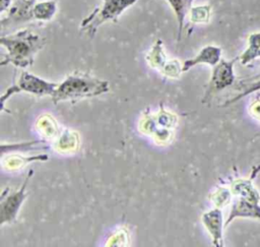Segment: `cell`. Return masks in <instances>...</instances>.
<instances>
[{
  "mask_svg": "<svg viewBox=\"0 0 260 247\" xmlns=\"http://www.w3.org/2000/svg\"><path fill=\"white\" fill-rule=\"evenodd\" d=\"M0 44L6 49V54L0 62L1 66L11 63L16 67L25 68L34 63L35 56L45 46L46 39L29 29H21L11 35H2Z\"/></svg>",
  "mask_w": 260,
  "mask_h": 247,
  "instance_id": "1",
  "label": "cell"
},
{
  "mask_svg": "<svg viewBox=\"0 0 260 247\" xmlns=\"http://www.w3.org/2000/svg\"><path fill=\"white\" fill-rule=\"evenodd\" d=\"M108 90L109 82L107 80L83 72H73L58 84V87L51 97L52 102L57 105L62 101L96 97Z\"/></svg>",
  "mask_w": 260,
  "mask_h": 247,
  "instance_id": "2",
  "label": "cell"
},
{
  "mask_svg": "<svg viewBox=\"0 0 260 247\" xmlns=\"http://www.w3.org/2000/svg\"><path fill=\"white\" fill-rule=\"evenodd\" d=\"M139 0H102L103 4L95 7L80 22V30L93 38L98 28L107 21L116 22L119 16Z\"/></svg>",
  "mask_w": 260,
  "mask_h": 247,
  "instance_id": "3",
  "label": "cell"
},
{
  "mask_svg": "<svg viewBox=\"0 0 260 247\" xmlns=\"http://www.w3.org/2000/svg\"><path fill=\"white\" fill-rule=\"evenodd\" d=\"M59 83L45 80L35 74L27 71H22L17 78L16 82L9 86L5 92L1 96V106L4 109L5 102L14 94L27 92L38 97L42 96H52Z\"/></svg>",
  "mask_w": 260,
  "mask_h": 247,
  "instance_id": "4",
  "label": "cell"
},
{
  "mask_svg": "<svg viewBox=\"0 0 260 247\" xmlns=\"http://www.w3.org/2000/svg\"><path fill=\"white\" fill-rule=\"evenodd\" d=\"M237 60H239V57L232 60L220 59V61L213 66L211 77L201 101L202 104H207L215 94L231 86L235 82L234 66Z\"/></svg>",
  "mask_w": 260,
  "mask_h": 247,
  "instance_id": "5",
  "label": "cell"
},
{
  "mask_svg": "<svg viewBox=\"0 0 260 247\" xmlns=\"http://www.w3.org/2000/svg\"><path fill=\"white\" fill-rule=\"evenodd\" d=\"M32 174L34 171L28 172L19 189L11 191L10 188L7 187L2 191L0 198V226L15 221L18 210L26 197L25 190Z\"/></svg>",
  "mask_w": 260,
  "mask_h": 247,
  "instance_id": "6",
  "label": "cell"
},
{
  "mask_svg": "<svg viewBox=\"0 0 260 247\" xmlns=\"http://www.w3.org/2000/svg\"><path fill=\"white\" fill-rule=\"evenodd\" d=\"M35 4L36 0H14L6 10V16L1 19L2 29H4L5 26L34 20L32 8Z\"/></svg>",
  "mask_w": 260,
  "mask_h": 247,
  "instance_id": "7",
  "label": "cell"
},
{
  "mask_svg": "<svg viewBox=\"0 0 260 247\" xmlns=\"http://www.w3.org/2000/svg\"><path fill=\"white\" fill-rule=\"evenodd\" d=\"M201 222L209 233L212 239V244L215 247H221L223 245V228L225 226L223 224L220 207L205 211L201 217Z\"/></svg>",
  "mask_w": 260,
  "mask_h": 247,
  "instance_id": "8",
  "label": "cell"
},
{
  "mask_svg": "<svg viewBox=\"0 0 260 247\" xmlns=\"http://www.w3.org/2000/svg\"><path fill=\"white\" fill-rule=\"evenodd\" d=\"M237 218H250L260 220V204L259 200L237 196L232 204V208L226 219L224 226L228 227L231 222Z\"/></svg>",
  "mask_w": 260,
  "mask_h": 247,
  "instance_id": "9",
  "label": "cell"
},
{
  "mask_svg": "<svg viewBox=\"0 0 260 247\" xmlns=\"http://www.w3.org/2000/svg\"><path fill=\"white\" fill-rule=\"evenodd\" d=\"M221 48L214 45H207L203 47L195 57L184 61L182 64L183 72L190 70L198 64H208L210 66L216 65L221 59Z\"/></svg>",
  "mask_w": 260,
  "mask_h": 247,
  "instance_id": "10",
  "label": "cell"
},
{
  "mask_svg": "<svg viewBox=\"0 0 260 247\" xmlns=\"http://www.w3.org/2000/svg\"><path fill=\"white\" fill-rule=\"evenodd\" d=\"M260 57V32L252 33L248 37V46L239 56L241 64L247 65Z\"/></svg>",
  "mask_w": 260,
  "mask_h": 247,
  "instance_id": "11",
  "label": "cell"
},
{
  "mask_svg": "<svg viewBox=\"0 0 260 247\" xmlns=\"http://www.w3.org/2000/svg\"><path fill=\"white\" fill-rule=\"evenodd\" d=\"M172 7L178 22V36L177 41L180 42L182 38V33L184 29V22L187 13L190 11L191 5L186 0H166Z\"/></svg>",
  "mask_w": 260,
  "mask_h": 247,
  "instance_id": "12",
  "label": "cell"
},
{
  "mask_svg": "<svg viewBox=\"0 0 260 247\" xmlns=\"http://www.w3.org/2000/svg\"><path fill=\"white\" fill-rule=\"evenodd\" d=\"M146 61L148 64L155 69H158L160 72L169 62L167 60V56L165 54L164 45L160 40H157L155 44L152 46L150 51L146 55Z\"/></svg>",
  "mask_w": 260,
  "mask_h": 247,
  "instance_id": "13",
  "label": "cell"
},
{
  "mask_svg": "<svg viewBox=\"0 0 260 247\" xmlns=\"http://www.w3.org/2000/svg\"><path fill=\"white\" fill-rule=\"evenodd\" d=\"M57 12V2L55 0H45L35 4L32 8L34 19L40 21L51 20Z\"/></svg>",
  "mask_w": 260,
  "mask_h": 247,
  "instance_id": "14",
  "label": "cell"
},
{
  "mask_svg": "<svg viewBox=\"0 0 260 247\" xmlns=\"http://www.w3.org/2000/svg\"><path fill=\"white\" fill-rule=\"evenodd\" d=\"M231 191L236 196H242L255 200H260V195L257 189L252 184L251 180L238 179L234 181L231 187Z\"/></svg>",
  "mask_w": 260,
  "mask_h": 247,
  "instance_id": "15",
  "label": "cell"
},
{
  "mask_svg": "<svg viewBox=\"0 0 260 247\" xmlns=\"http://www.w3.org/2000/svg\"><path fill=\"white\" fill-rule=\"evenodd\" d=\"M239 89H241V91L234 98L228 100L226 102H224V104H222L223 107L226 106H231L233 104H235L236 102H238L239 100L243 99L244 97L253 94L255 91L260 90V78L259 79H254V80H246V81H242L241 83H239ZM260 97V95H259Z\"/></svg>",
  "mask_w": 260,
  "mask_h": 247,
  "instance_id": "16",
  "label": "cell"
},
{
  "mask_svg": "<svg viewBox=\"0 0 260 247\" xmlns=\"http://www.w3.org/2000/svg\"><path fill=\"white\" fill-rule=\"evenodd\" d=\"M190 20L193 23H206L210 19L211 15V6L209 4L206 5H198L195 7H191L189 11Z\"/></svg>",
  "mask_w": 260,
  "mask_h": 247,
  "instance_id": "17",
  "label": "cell"
},
{
  "mask_svg": "<svg viewBox=\"0 0 260 247\" xmlns=\"http://www.w3.org/2000/svg\"><path fill=\"white\" fill-rule=\"evenodd\" d=\"M232 194L233 193L230 189L220 187L211 195L210 198L213 201V203L216 205V207H222L229 203V201L231 200Z\"/></svg>",
  "mask_w": 260,
  "mask_h": 247,
  "instance_id": "18",
  "label": "cell"
},
{
  "mask_svg": "<svg viewBox=\"0 0 260 247\" xmlns=\"http://www.w3.org/2000/svg\"><path fill=\"white\" fill-rule=\"evenodd\" d=\"M250 111L252 112L251 114H253L256 118L260 119V102L258 101V102H255L254 104H252Z\"/></svg>",
  "mask_w": 260,
  "mask_h": 247,
  "instance_id": "19",
  "label": "cell"
},
{
  "mask_svg": "<svg viewBox=\"0 0 260 247\" xmlns=\"http://www.w3.org/2000/svg\"><path fill=\"white\" fill-rule=\"evenodd\" d=\"M14 0H1L0 1V8H1V13H3L4 11H6L10 5L12 4Z\"/></svg>",
  "mask_w": 260,
  "mask_h": 247,
  "instance_id": "20",
  "label": "cell"
},
{
  "mask_svg": "<svg viewBox=\"0 0 260 247\" xmlns=\"http://www.w3.org/2000/svg\"><path fill=\"white\" fill-rule=\"evenodd\" d=\"M186 1H187V2H188V3L190 4V5H191V4H192V1H193V0H186Z\"/></svg>",
  "mask_w": 260,
  "mask_h": 247,
  "instance_id": "21",
  "label": "cell"
}]
</instances>
